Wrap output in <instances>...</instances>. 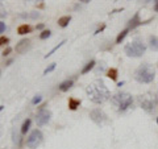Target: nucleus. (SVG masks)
<instances>
[{
  "label": "nucleus",
  "mask_w": 158,
  "mask_h": 149,
  "mask_svg": "<svg viewBox=\"0 0 158 149\" xmlns=\"http://www.w3.org/2000/svg\"><path fill=\"white\" fill-rule=\"evenodd\" d=\"M4 31H6V23L0 20V33H4Z\"/></svg>",
  "instance_id": "28"
},
{
  "label": "nucleus",
  "mask_w": 158,
  "mask_h": 149,
  "mask_svg": "<svg viewBox=\"0 0 158 149\" xmlns=\"http://www.w3.org/2000/svg\"><path fill=\"white\" fill-rule=\"evenodd\" d=\"M154 78H156V71L149 63H144L135 71V79L140 83H150L154 81Z\"/></svg>",
  "instance_id": "2"
},
{
  "label": "nucleus",
  "mask_w": 158,
  "mask_h": 149,
  "mask_svg": "<svg viewBox=\"0 0 158 149\" xmlns=\"http://www.w3.org/2000/svg\"><path fill=\"white\" fill-rule=\"evenodd\" d=\"M31 124H32L31 119H27V120L23 123V126H21V135H25V133L29 131V128H31Z\"/></svg>",
  "instance_id": "19"
},
{
  "label": "nucleus",
  "mask_w": 158,
  "mask_h": 149,
  "mask_svg": "<svg viewBox=\"0 0 158 149\" xmlns=\"http://www.w3.org/2000/svg\"><path fill=\"white\" fill-rule=\"evenodd\" d=\"M86 92L90 100L96 103V104H102L104 103L106 100L110 99V90L106 87V84L103 83L102 81H98L95 83H91L86 87Z\"/></svg>",
  "instance_id": "1"
},
{
  "label": "nucleus",
  "mask_w": 158,
  "mask_h": 149,
  "mask_svg": "<svg viewBox=\"0 0 158 149\" xmlns=\"http://www.w3.org/2000/svg\"><path fill=\"white\" fill-rule=\"evenodd\" d=\"M19 17H21V19H29V13H20Z\"/></svg>",
  "instance_id": "30"
},
{
  "label": "nucleus",
  "mask_w": 158,
  "mask_h": 149,
  "mask_svg": "<svg viewBox=\"0 0 158 149\" xmlns=\"http://www.w3.org/2000/svg\"><path fill=\"white\" fill-rule=\"evenodd\" d=\"M32 32V27L29 24H21L19 28H17V33L19 34H27V33H31Z\"/></svg>",
  "instance_id": "12"
},
{
  "label": "nucleus",
  "mask_w": 158,
  "mask_h": 149,
  "mask_svg": "<svg viewBox=\"0 0 158 149\" xmlns=\"http://www.w3.org/2000/svg\"><path fill=\"white\" fill-rule=\"evenodd\" d=\"M41 100H42V96H41V95H36V96L32 99V104H34V106H36V104L41 103Z\"/></svg>",
  "instance_id": "23"
},
{
  "label": "nucleus",
  "mask_w": 158,
  "mask_h": 149,
  "mask_svg": "<svg viewBox=\"0 0 158 149\" xmlns=\"http://www.w3.org/2000/svg\"><path fill=\"white\" fill-rule=\"evenodd\" d=\"M12 62H13V59H12V58H9V59H8V61L6 62V66H9V65H11V63H12Z\"/></svg>",
  "instance_id": "34"
},
{
  "label": "nucleus",
  "mask_w": 158,
  "mask_h": 149,
  "mask_svg": "<svg viewBox=\"0 0 158 149\" xmlns=\"http://www.w3.org/2000/svg\"><path fill=\"white\" fill-rule=\"evenodd\" d=\"M44 0H25V3L28 4H33V6H37L38 3H42Z\"/></svg>",
  "instance_id": "26"
},
{
  "label": "nucleus",
  "mask_w": 158,
  "mask_h": 149,
  "mask_svg": "<svg viewBox=\"0 0 158 149\" xmlns=\"http://www.w3.org/2000/svg\"><path fill=\"white\" fill-rule=\"evenodd\" d=\"M140 106L146 112H153L158 106V99L157 96H153L150 94H145V95L140 96Z\"/></svg>",
  "instance_id": "5"
},
{
  "label": "nucleus",
  "mask_w": 158,
  "mask_h": 149,
  "mask_svg": "<svg viewBox=\"0 0 158 149\" xmlns=\"http://www.w3.org/2000/svg\"><path fill=\"white\" fill-rule=\"evenodd\" d=\"M70 21H71V16H62L58 19V25L61 28H66Z\"/></svg>",
  "instance_id": "15"
},
{
  "label": "nucleus",
  "mask_w": 158,
  "mask_h": 149,
  "mask_svg": "<svg viewBox=\"0 0 158 149\" xmlns=\"http://www.w3.org/2000/svg\"><path fill=\"white\" fill-rule=\"evenodd\" d=\"M104 28H106V24H103V25H102L100 28H99V29H96V31H95V33H94V34H98V33H100L102 31H104Z\"/></svg>",
  "instance_id": "29"
},
{
  "label": "nucleus",
  "mask_w": 158,
  "mask_h": 149,
  "mask_svg": "<svg viewBox=\"0 0 158 149\" xmlns=\"http://www.w3.org/2000/svg\"><path fill=\"white\" fill-rule=\"evenodd\" d=\"M44 140V135L40 130H34L31 132V135L27 138V147L29 149H36Z\"/></svg>",
  "instance_id": "6"
},
{
  "label": "nucleus",
  "mask_w": 158,
  "mask_h": 149,
  "mask_svg": "<svg viewBox=\"0 0 158 149\" xmlns=\"http://www.w3.org/2000/svg\"><path fill=\"white\" fill-rule=\"evenodd\" d=\"M50 117H52V112L46 110V108H44V110L38 111L37 116H36V123L38 127H42L45 126V124H48L49 121H50Z\"/></svg>",
  "instance_id": "7"
},
{
  "label": "nucleus",
  "mask_w": 158,
  "mask_h": 149,
  "mask_svg": "<svg viewBox=\"0 0 158 149\" xmlns=\"http://www.w3.org/2000/svg\"><path fill=\"white\" fill-rule=\"evenodd\" d=\"M129 31H131L129 28H125L124 31H121L120 33H118V34H117V37H116V44H121L123 41H124V38L127 37V34L129 33Z\"/></svg>",
  "instance_id": "16"
},
{
  "label": "nucleus",
  "mask_w": 158,
  "mask_h": 149,
  "mask_svg": "<svg viewBox=\"0 0 158 149\" xmlns=\"http://www.w3.org/2000/svg\"><path fill=\"white\" fill-rule=\"evenodd\" d=\"M8 42H9V38H8V37H6V36L0 37V46H3V45H7Z\"/></svg>",
  "instance_id": "24"
},
{
  "label": "nucleus",
  "mask_w": 158,
  "mask_h": 149,
  "mask_svg": "<svg viewBox=\"0 0 158 149\" xmlns=\"http://www.w3.org/2000/svg\"><path fill=\"white\" fill-rule=\"evenodd\" d=\"M149 46L152 50L158 52V37L157 36H150L149 37Z\"/></svg>",
  "instance_id": "14"
},
{
  "label": "nucleus",
  "mask_w": 158,
  "mask_h": 149,
  "mask_svg": "<svg viewBox=\"0 0 158 149\" xmlns=\"http://www.w3.org/2000/svg\"><path fill=\"white\" fill-rule=\"evenodd\" d=\"M11 52H12V48H9V46H8V48L6 49V50L3 52L2 56H3V57H8V56H9V53H11Z\"/></svg>",
  "instance_id": "27"
},
{
  "label": "nucleus",
  "mask_w": 158,
  "mask_h": 149,
  "mask_svg": "<svg viewBox=\"0 0 158 149\" xmlns=\"http://www.w3.org/2000/svg\"><path fill=\"white\" fill-rule=\"evenodd\" d=\"M2 2H3V0H0V3H2Z\"/></svg>",
  "instance_id": "39"
},
{
  "label": "nucleus",
  "mask_w": 158,
  "mask_h": 149,
  "mask_svg": "<svg viewBox=\"0 0 158 149\" xmlns=\"http://www.w3.org/2000/svg\"><path fill=\"white\" fill-rule=\"evenodd\" d=\"M124 52L128 57H141L144 56L145 52H146V45L145 44H142V41L140 40H136V41H132L129 42L128 45H125L124 48Z\"/></svg>",
  "instance_id": "3"
},
{
  "label": "nucleus",
  "mask_w": 158,
  "mask_h": 149,
  "mask_svg": "<svg viewBox=\"0 0 158 149\" xmlns=\"http://www.w3.org/2000/svg\"><path fill=\"white\" fill-rule=\"evenodd\" d=\"M0 75H2V70H0Z\"/></svg>",
  "instance_id": "38"
},
{
  "label": "nucleus",
  "mask_w": 158,
  "mask_h": 149,
  "mask_svg": "<svg viewBox=\"0 0 158 149\" xmlns=\"http://www.w3.org/2000/svg\"><path fill=\"white\" fill-rule=\"evenodd\" d=\"M79 106H81V100H79V99H75V98L69 99V108H70L71 111H75Z\"/></svg>",
  "instance_id": "13"
},
{
  "label": "nucleus",
  "mask_w": 158,
  "mask_h": 149,
  "mask_svg": "<svg viewBox=\"0 0 158 149\" xmlns=\"http://www.w3.org/2000/svg\"><path fill=\"white\" fill-rule=\"evenodd\" d=\"M154 11L158 12V0H154Z\"/></svg>",
  "instance_id": "32"
},
{
  "label": "nucleus",
  "mask_w": 158,
  "mask_h": 149,
  "mask_svg": "<svg viewBox=\"0 0 158 149\" xmlns=\"http://www.w3.org/2000/svg\"><path fill=\"white\" fill-rule=\"evenodd\" d=\"M3 110V106H0V111H2Z\"/></svg>",
  "instance_id": "37"
},
{
  "label": "nucleus",
  "mask_w": 158,
  "mask_h": 149,
  "mask_svg": "<svg viewBox=\"0 0 158 149\" xmlns=\"http://www.w3.org/2000/svg\"><path fill=\"white\" fill-rule=\"evenodd\" d=\"M29 48H31V40L29 38H23L16 44L15 50H16L19 54H24V53H27V50H29Z\"/></svg>",
  "instance_id": "9"
},
{
  "label": "nucleus",
  "mask_w": 158,
  "mask_h": 149,
  "mask_svg": "<svg viewBox=\"0 0 158 149\" xmlns=\"http://www.w3.org/2000/svg\"><path fill=\"white\" fill-rule=\"evenodd\" d=\"M95 67V61H90L87 63V65H85V67L82 69V71H81V74H87V73H90V70H92V69Z\"/></svg>",
  "instance_id": "18"
},
{
  "label": "nucleus",
  "mask_w": 158,
  "mask_h": 149,
  "mask_svg": "<svg viewBox=\"0 0 158 149\" xmlns=\"http://www.w3.org/2000/svg\"><path fill=\"white\" fill-rule=\"evenodd\" d=\"M82 3H88V2H91V0H81Z\"/></svg>",
  "instance_id": "36"
},
{
  "label": "nucleus",
  "mask_w": 158,
  "mask_h": 149,
  "mask_svg": "<svg viewBox=\"0 0 158 149\" xmlns=\"http://www.w3.org/2000/svg\"><path fill=\"white\" fill-rule=\"evenodd\" d=\"M7 16V12L4 9H0V17H6Z\"/></svg>",
  "instance_id": "31"
},
{
  "label": "nucleus",
  "mask_w": 158,
  "mask_h": 149,
  "mask_svg": "<svg viewBox=\"0 0 158 149\" xmlns=\"http://www.w3.org/2000/svg\"><path fill=\"white\" fill-rule=\"evenodd\" d=\"M54 69H56V63H50V65H49V66L45 69V70H44V75H46L48 73H52Z\"/></svg>",
  "instance_id": "22"
},
{
  "label": "nucleus",
  "mask_w": 158,
  "mask_h": 149,
  "mask_svg": "<svg viewBox=\"0 0 158 149\" xmlns=\"http://www.w3.org/2000/svg\"><path fill=\"white\" fill-rule=\"evenodd\" d=\"M117 75H118V71H117V69H115V67H111L110 70L107 71V77L110 79H112V81H116Z\"/></svg>",
  "instance_id": "17"
},
{
  "label": "nucleus",
  "mask_w": 158,
  "mask_h": 149,
  "mask_svg": "<svg viewBox=\"0 0 158 149\" xmlns=\"http://www.w3.org/2000/svg\"><path fill=\"white\" fill-rule=\"evenodd\" d=\"M41 15H40V12H32V13H29V19H33V20H36L38 19Z\"/></svg>",
  "instance_id": "25"
},
{
  "label": "nucleus",
  "mask_w": 158,
  "mask_h": 149,
  "mask_svg": "<svg viewBox=\"0 0 158 149\" xmlns=\"http://www.w3.org/2000/svg\"><path fill=\"white\" fill-rule=\"evenodd\" d=\"M148 21H150V20H148ZM148 21H142V20L140 19V13L136 12L135 16H133L129 21H128V28H129V29H136L137 27L144 25V24H146Z\"/></svg>",
  "instance_id": "10"
},
{
  "label": "nucleus",
  "mask_w": 158,
  "mask_h": 149,
  "mask_svg": "<svg viewBox=\"0 0 158 149\" xmlns=\"http://www.w3.org/2000/svg\"><path fill=\"white\" fill-rule=\"evenodd\" d=\"M112 103L118 107V111H125L128 107L132 106L133 96L128 92H117L111 98Z\"/></svg>",
  "instance_id": "4"
},
{
  "label": "nucleus",
  "mask_w": 158,
  "mask_h": 149,
  "mask_svg": "<svg viewBox=\"0 0 158 149\" xmlns=\"http://www.w3.org/2000/svg\"><path fill=\"white\" fill-rule=\"evenodd\" d=\"M50 34H52V32L49 31V29H45V31H42L41 33H40V38H41V40H46V38L50 37Z\"/></svg>",
  "instance_id": "21"
},
{
  "label": "nucleus",
  "mask_w": 158,
  "mask_h": 149,
  "mask_svg": "<svg viewBox=\"0 0 158 149\" xmlns=\"http://www.w3.org/2000/svg\"><path fill=\"white\" fill-rule=\"evenodd\" d=\"M36 29H38V31L44 29V24H37V25H36Z\"/></svg>",
  "instance_id": "33"
},
{
  "label": "nucleus",
  "mask_w": 158,
  "mask_h": 149,
  "mask_svg": "<svg viewBox=\"0 0 158 149\" xmlns=\"http://www.w3.org/2000/svg\"><path fill=\"white\" fill-rule=\"evenodd\" d=\"M73 84H74V78H69L66 81H63L62 83H59L58 90L62 92H66V91H69V88H71Z\"/></svg>",
  "instance_id": "11"
},
{
  "label": "nucleus",
  "mask_w": 158,
  "mask_h": 149,
  "mask_svg": "<svg viewBox=\"0 0 158 149\" xmlns=\"http://www.w3.org/2000/svg\"><path fill=\"white\" fill-rule=\"evenodd\" d=\"M63 44H66V40H63V41H61V42H59V44H58V45H57V46H54V48L52 49V50H50V52H49V53L46 54V56H45V58H49V57H50V56H52V54H54V53H56V52L58 50V49H59V48H61V46L63 45Z\"/></svg>",
  "instance_id": "20"
},
{
  "label": "nucleus",
  "mask_w": 158,
  "mask_h": 149,
  "mask_svg": "<svg viewBox=\"0 0 158 149\" xmlns=\"http://www.w3.org/2000/svg\"><path fill=\"white\" fill-rule=\"evenodd\" d=\"M123 84H124V82H118V83H117V87H121Z\"/></svg>",
  "instance_id": "35"
},
{
  "label": "nucleus",
  "mask_w": 158,
  "mask_h": 149,
  "mask_svg": "<svg viewBox=\"0 0 158 149\" xmlns=\"http://www.w3.org/2000/svg\"><path fill=\"white\" fill-rule=\"evenodd\" d=\"M90 119H91L94 123H96V124H99V126H102V124L107 120V115L100 110V108H95V110H92L90 112Z\"/></svg>",
  "instance_id": "8"
}]
</instances>
